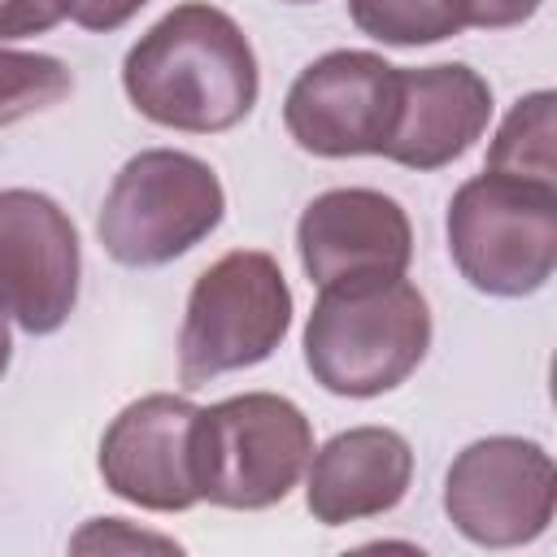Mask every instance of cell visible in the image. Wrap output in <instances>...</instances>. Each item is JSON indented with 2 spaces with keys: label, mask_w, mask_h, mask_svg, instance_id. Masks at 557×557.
I'll use <instances>...</instances> for the list:
<instances>
[{
  "label": "cell",
  "mask_w": 557,
  "mask_h": 557,
  "mask_svg": "<svg viewBox=\"0 0 557 557\" xmlns=\"http://www.w3.org/2000/svg\"><path fill=\"white\" fill-rule=\"evenodd\" d=\"M283 4H313V0H283Z\"/></svg>",
  "instance_id": "obj_22"
},
{
  "label": "cell",
  "mask_w": 557,
  "mask_h": 557,
  "mask_svg": "<svg viewBox=\"0 0 557 557\" xmlns=\"http://www.w3.org/2000/svg\"><path fill=\"white\" fill-rule=\"evenodd\" d=\"M313 457V431L296 400L274 392L226 396L196 409L191 479L222 509H270L287 500Z\"/></svg>",
  "instance_id": "obj_3"
},
{
  "label": "cell",
  "mask_w": 557,
  "mask_h": 557,
  "mask_svg": "<svg viewBox=\"0 0 557 557\" xmlns=\"http://www.w3.org/2000/svg\"><path fill=\"white\" fill-rule=\"evenodd\" d=\"M222 213L226 191L209 161L178 148H148L113 174L96 235L117 265L157 270L213 235Z\"/></svg>",
  "instance_id": "obj_4"
},
{
  "label": "cell",
  "mask_w": 557,
  "mask_h": 557,
  "mask_svg": "<svg viewBox=\"0 0 557 557\" xmlns=\"http://www.w3.org/2000/svg\"><path fill=\"white\" fill-rule=\"evenodd\" d=\"M557 500L553 457L522 435L466 444L444 479L448 522L483 548H518L548 531Z\"/></svg>",
  "instance_id": "obj_7"
},
{
  "label": "cell",
  "mask_w": 557,
  "mask_h": 557,
  "mask_svg": "<svg viewBox=\"0 0 557 557\" xmlns=\"http://www.w3.org/2000/svg\"><path fill=\"white\" fill-rule=\"evenodd\" d=\"M296 252L309 283H352L405 274L413 257L409 213L374 187H331L296 222Z\"/></svg>",
  "instance_id": "obj_11"
},
{
  "label": "cell",
  "mask_w": 557,
  "mask_h": 557,
  "mask_svg": "<svg viewBox=\"0 0 557 557\" xmlns=\"http://www.w3.org/2000/svg\"><path fill=\"white\" fill-rule=\"evenodd\" d=\"M492 117V87L466 61L400 70L396 126L383 148L405 170H444L474 148Z\"/></svg>",
  "instance_id": "obj_12"
},
{
  "label": "cell",
  "mask_w": 557,
  "mask_h": 557,
  "mask_svg": "<svg viewBox=\"0 0 557 557\" xmlns=\"http://www.w3.org/2000/svg\"><path fill=\"white\" fill-rule=\"evenodd\" d=\"M9 357H13V335H9V318H4V305H0V379L9 370Z\"/></svg>",
  "instance_id": "obj_21"
},
{
  "label": "cell",
  "mask_w": 557,
  "mask_h": 557,
  "mask_svg": "<svg viewBox=\"0 0 557 557\" xmlns=\"http://www.w3.org/2000/svg\"><path fill=\"white\" fill-rule=\"evenodd\" d=\"M400 104V65L335 48L309 61L283 100V126L313 157H383Z\"/></svg>",
  "instance_id": "obj_8"
},
{
  "label": "cell",
  "mask_w": 557,
  "mask_h": 557,
  "mask_svg": "<svg viewBox=\"0 0 557 557\" xmlns=\"http://www.w3.org/2000/svg\"><path fill=\"white\" fill-rule=\"evenodd\" d=\"M70 9H74V0H0V44L44 35L57 22H65Z\"/></svg>",
  "instance_id": "obj_18"
},
{
  "label": "cell",
  "mask_w": 557,
  "mask_h": 557,
  "mask_svg": "<svg viewBox=\"0 0 557 557\" xmlns=\"http://www.w3.org/2000/svg\"><path fill=\"white\" fill-rule=\"evenodd\" d=\"M426 348L431 305L405 274L331 283L305 322V366L331 396H383L422 366Z\"/></svg>",
  "instance_id": "obj_2"
},
{
  "label": "cell",
  "mask_w": 557,
  "mask_h": 557,
  "mask_svg": "<svg viewBox=\"0 0 557 557\" xmlns=\"http://www.w3.org/2000/svg\"><path fill=\"white\" fill-rule=\"evenodd\" d=\"M70 91H74V74L65 61L48 52L0 48V126H13L39 109H52Z\"/></svg>",
  "instance_id": "obj_16"
},
{
  "label": "cell",
  "mask_w": 557,
  "mask_h": 557,
  "mask_svg": "<svg viewBox=\"0 0 557 557\" xmlns=\"http://www.w3.org/2000/svg\"><path fill=\"white\" fill-rule=\"evenodd\" d=\"M361 35L392 48H422L466 30V0H348Z\"/></svg>",
  "instance_id": "obj_15"
},
{
  "label": "cell",
  "mask_w": 557,
  "mask_h": 557,
  "mask_svg": "<svg viewBox=\"0 0 557 557\" xmlns=\"http://www.w3.org/2000/svg\"><path fill=\"white\" fill-rule=\"evenodd\" d=\"M292 326V287L261 248H235L191 283L178 331V379L205 387L218 374L265 361Z\"/></svg>",
  "instance_id": "obj_6"
},
{
  "label": "cell",
  "mask_w": 557,
  "mask_h": 557,
  "mask_svg": "<svg viewBox=\"0 0 557 557\" xmlns=\"http://www.w3.org/2000/svg\"><path fill=\"white\" fill-rule=\"evenodd\" d=\"M305 505L322 527L396 509L413 479V448L392 426H348L309 457Z\"/></svg>",
  "instance_id": "obj_13"
},
{
  "label": "cell",
  "mask_w": 557,
  "mask_h": 557,
  "mask_svg": "<svg viewBox=\"0 0 557 557\" xmlns=\"http://www.w3.org/2000/svg\"><path fill=\"white\" fill-rule=\"evenodd\" d=\"M74 553H139V548H157V553H178L174 540L152 535V531H135L126 518H91L74 540Z\"/></svg>",
  "instance_id": "obj_17"
},
{
  "label": "cell",
  "mask_w": 557,
  "mask_h": 557,
  "mask_svg": "<svg viewBox=\"0 0 557 557\" xmlns=\"http://www.w3.org/2000/svg\"><path fill=\"white\" fill-rule=\"evenodd\" d=\"M191 422L196 405L174 392L131 400L100 440V479L113 496L152 509L183 513L200 500L191 479Z\"/></svg>",
  "instance_id": "obj_10"
},
{
  "label": "cell",
  "mask_w": 557,
  "mask_h": 557,
  "mask_svg": "<svg viewBox=\"0 0 557 557\" xmlns=\"http://www.w3.org/2000/svg\"><path fill=\"white\" fill-rule=\"evenodd\" d=\"M148 0H74L70 17L83 26V30H117L126 26Z\"/></svg>",
  "instance_id": "obj_20"
},
{
  "label": "cell",
  "mask_w": 557,
  "mask_h": 557,
  "mask_svg": "<svg viewBox=\"0 0 557 557\" xmlns=\"http://www.w3.org/2000/svg\"><path fill=\"white\" fill-rule=\"evenodd\" d=\"M122 87L148 122L218 135L252 113L261 74L239 22L205 0H187L131 44Z\"/></svg>",
  "instance_id": "obj_1"
},
{
  "label": "cell",
  "mask_w": 557,
  "mask_h": 557,
  "mask_svg": "<svg viewBox=\"0 0 557 557\" xmlns=\"http://www.w3.org/2000/svg\"><path fill=\"white\" fill-rule=\"evenodd\" d=\"M78 231L70 213L30 187L0 191V305L30 331L52 335L78 305Z\"/></svg>",
  "instance_id": "obj_9"
},
{
  "label": "cell",
  "mask_w": 557,
  "mask_h": 557,
  "mask_svg": "<svg viewBox=\"0 0 557 557\" xmlns=\"http://www.w3.org/2000/svg\"><path fill=\"white\" fill-rule=\"evenodd\" d=\"M448 257L483 296L540 292L557 265V187L492 170L466 178L448 200Z\"/></svg>",
  "instance_id": "obj_5"
},
{
  "label": "cell",
  "mask_w": 557,
  "mask_h": 557,
  "mask_svg": "<svg viewBox=\"0 0 557 557\" xmlns=\"http://www.w3.org/2000/svg\"><path fill=\"white\" fill-rule=\"evenodd\" d=\"M540 4L544 0H466V22L479 30H505L535 17Z\"/></svg>",
  "instance_id": "obj_19"
},
{
  "label": "cell",
  "mask_w": 557,
  "mask_h": 557,
  "mask_svg": "<svg viewBox=\"0 0 557 557\" xmlns=\"http://www.w3.org/2000/svg\"><path fill=\"white\" fill-rule=\"evenodd\" d=\"M553 104H557L553 91L522 96L505 113V122H500V131H496V139L487 148V165L483 170L557 187V152H553L557 117H553Z\"/></svg>",
  "instance_id": "obj_14"
}]
</instances>
